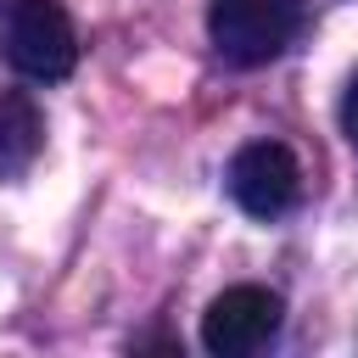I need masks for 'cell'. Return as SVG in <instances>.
<instances>
[{
    "label": "cell",
    "mask_w": 358,
    "mask_h": 358,
    "mask_svg": "<svg viewBox=\"0 0 358 358\" xmlns=\"http://www.w3.org/2000/svg\"><path fill=\"white\" fill-rule=\"evenodd\" d=\"M302 11H308V0H213L207 34L224 62L257 67L291 45V34L302 28Z\"/></svg>",
    "instance_id": "2"
},
{
    "label": "cell",
    "mask_w": 358,
    "mask_h": 358,
    "mask_svg": "<svg viewBox=\"0 0 358 358\" xmlns=\"http://www.w3.org/2000/svg\"><path fill=\"white\" fill-rule=\"evenodd\" d=\"M0 56L22 78H67L78 62V34L62 0H0Z\"/></svg>",
    "instance_id": "1"
},
{
    "label": "cell",
    "mask_w": 358,
    "mask_h": 358,
    "mask_svg": "<svg viewBox=\"0 0 358 358\" xmlns=\"http://www.w3.org/2000/svg\"><path fill=\"white\" fill-rule=\"evenodd\" d=\"M341 129H347V140H352V151H358V73H352V84H347V95H341Z\"/></svg>",
    "instance_id": "6"
},
{
    "label": "cell",
    "mask_w": 358,
    "mask_h": 358,
    "mask_svg": "<svg viewBox=\"0 0 358 358\" xmlns=\"http://www.w3.org/2000/svg\"><path fill=\"white\" fill-rule=\"evenodd\" d=\"M229 196H235V207L252 213V218H280V213H291L296 196H302V162H296L291 145H280V140H252V145H241L235 162H229Z\"/></svg>",
    "instance_id": "4"
},
{
    "label": "cell",
    "mask_w": 358,
    "mask_h": 358,
    "mask_svg": "<svg viewBox=\"0 0 358 358\" xmlns=\"http://www.w3.org/2000/svg\"><path fill=\"white\" fill-rule=\"evenodd\" d=\"M39 151H45V117H39L34 95L0 90V179L28 173Z\"/></svg>",
    "instance_id": "5"
},
{
    "label": "cell",
    "mask_w": 358,
    "mask_h": 358,
    "mask_svg": "<svg viewBox=\"0 0 358 358\" xmlns=\"http://www.w3.org/2000/svg\"><path fill=\"white\" fill-rule=\"evenodd\" d=\"M280 319H285V302L268 285H229L201 313V347L213 358H246L280 336Z\"/></svg>",
    "instance_id": "3"
}]
</instances>
